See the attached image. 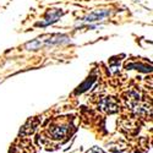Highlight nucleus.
Here are the masks:
<instances>
[{
  "label": "nucleus",
  "mask_w": 153,
  "mask_h": 153,
  "mask_svg": "<svg viewBox=\"0 0 153 153\" xmlns=\"http://www.w3.org/2000/svg\"><path fill=\"white\" fill-rule=\"evenodd\" d=\"M69 134V126L68 125H64V124H56L53 125L52 127L49 129V135H52L53 138H62L64 136H66Z\"/></svg>",
  "instance_id": "nucleus-1"
},
{
  "label": "nucleus",
  "mask_w": 153,
  "mask_h": 153,
  "mask_svg": "<svg viewBox=\"0 0 153 153\" xmlns=\"http://www.w3.org/2000/svg\"><path fill=\"white\" fill-rule=\"evenodd\" d=\"M100 109H102V110H104L105 113L113 114V113L118 111L119 105H118L117 100L114 99V98H111V97H107V98H104L103 100L100 102Z\"/></svg>",
  "instance_id": "nucleus-2"
},
{
  "label": "nucleus",
  "mask_w": 153,
  "mask_h": 153,
  "mask_svg": "<svg viewBox=\"0 0 153 153\" xmlns=\"http://www.w3.org/2000/svg\"><path fill=\"white\" fill-rule=\"evenodd\" d=\"M108 14H109L108 11H104V12L97 11V12H94V14H92V15H88V16L85 19V21H96V20H100V19H103L104 16H107Z\"/></svg>",
  "instance_id": "nucleus-3"
},
{
  "label": "nucleus",
  "mask_w": 153,
  "mask_h": 153,
  "mask_svg": "<svg viewBox=\"0 0 153 153\" xmlns=\"http://www.w3.org/2000/svg\"><path fill=\"white\" fill-rule=\"evenodd\" d=\"M88 153H104V152L99 148H92L91 151H88Z\"/></svg>",
  "instance_id": "nucleus-4"
}]
</instances>
